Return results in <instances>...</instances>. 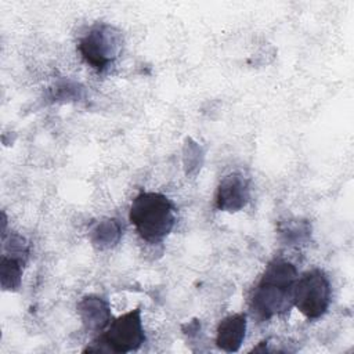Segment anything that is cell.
I'll return each mask as SVG.
<instances>
[{
  "instance_id": "2",
  "label": "cell",
  "mask_w": 354,
  "mask_h": 354,
  "mask_svg": "<svg viewBox=\"0 0 354 354\" xmlns=\"http://www.w3.org/2000/svg\"><path fill=\"white\" fill-rule=\"evenodd\" d=\"M129 220L142 241L156 245L163 242L174 228L176 207L166 195L142 191L131 201Z\"/></svg>"
},
{
  "instance_id": "5",
  "label": "cell",
  "mask_w": 354,
  "mask_h": 354,
  "mask_svg": "<svg viewBox=\"0 0 354 354\" xmlns=\"http://www.w3.org/2000/svg\"><path fill=\"white\" fill-rule=\"evenodd\" d=\"M330 300V282L324 270L313 268L297 277L293 288V306L307 319H318L325 315Z\"/></svg>"
},
{
  "instance_id": "3",
  "label": "cell",
  "mask_w": 354,
  "mask_h": 354,
  "mask_svg": "<svg viewBox=\"0 0 354 354\" xmlns=\"http://www.w3.org/2000/svg\"><path fill=\"white\" fill-rule=\"evenodd\" d=\"M141 308L136 307L112 319L83 351L84 353H130L145 343Z\"/></svg>"
},
{
  "instance_id": "8",
  "label": "cell",
  "mask_w": 354,
  "mask_h": 354,
  "mask_svg": "<svg viewBox=\"0 0 354 354\" xmlns=\"http://www.w3.org/2000/svg\"><path fill=\"white\" fill-rule=\"evenodd\" d=\"M76 310L87 332L101 333L108 328V325L112 321L109 301L98 295L83 296L77 301Z\"/></svg>"
},
{
  "instance_id": "10",
  "label": "cell",
  "mask_w": 354,
  "mask_h": 354,
  "mask_svg": "<svg viewBox=\"0 0 354 354\" xmlns=\"http://www.w3.org/2000/svg\"><path fill=\"white\" fill-rule=\"evenodd\" d=\"M123 235V227L115 217H102L94 221L88 230V239L94 249L108 250L119 243Z\"/></svg>"
},
{
  "instance_id": "1",
  "label": "cell",
  "mask_w": 354,
  "mask_h": 354,
  "mask_svg": "<svg viewBox=\"0 0 354 354\" xmlns=\"http://www.w3.org/2000/svg\"><path fill=\"white\" fill-rule=\"evenodd\" d=\"M297 277L293 263L281 257L272 259L252 292L249 307L253 317L268 321L288 313L293 307V288Z\"/></svg>"
},
{
  "instance_id": "11",
  "label": "cell",
  "mask_w": 354,
  "mask_h": 354,
  "mask_svg": "<svg viewBox=\"0 0 354 354\" xmlns=\"http://www.w3.org/2000/svg\"><path fill=\"white\" fill-rule=\"evenodd\" d=\"M310 224L307 221L300 220H290L283 223L279 228V234L286 245H299L306 242L310 236Z\"/></svg>"
},
{
  "instance_id": "9",
  "label": "cell",
  "mask_w": 354,
  "mask_h": 354,
  "mask_svg": "<svg viewBox=\"0 0 354 354\" xmlns=\"http://www.w3.org/2000/svg\"><path fill=\"white\" fill-rule=\"evenodd\" d=\"M246 314L236 313L223 318L216 330V346L225 353H235L241 348L246 336Z\"/></svg>"
},
{
  "instance_id": "12",
  "label": "cell",
  "mask_w": 354,
  "mask_h": 354,
  "mask_svg": "<svg viewBox=\"0 0 354 354\" xmlns=\"http://www.w3.org/2000/svg\"><path fill=\"white\" fill-rule=\"evenodd\" d=\"M80 91L82 88H79L77 84L64 80L58 84H55V88H53V95L51 98L54 101H61V102H66L71 101L73 98H80Z\"/></svg>"
},
{
  "instance_id": "4",
  "label": "cell",
  "mask_w": 354,
  "mask_h": 354,
  "mask_svg": "<svg viewBox=\"0 0 354 354\" xmlns=\"http://www.w3.org/2000/svg\"><path fill=\"white\" fill-rule=\"evenodd\" d=\"M123 47L122 32L109 24L93 25L79 40L77 50L87 65L97 72H105L120 55Z\"/></svg>"
},
{
  "instance_id": "6",
  "label": "cell",
  "mask_w": 354,
  "mask_h": 354,
  "mask_svg": "<svg viewBox=\"0 0 354 354\" xmlns=\"http://www.w3.org/2000/svg\"><path fill=\"white\" fill-rule=\"evenodd\" d=\"M30 254L29 242L19 234L1 235L0 283L3 290L15 292L21 288L25 264Z\"/></svg>"
},
{
  "instance_id": "7",
  "label": "cell",
  "mask_w": 354,
  "mask_h": 354,
  "mask_svg": "<svg viewBox=\"0 0 354 354\" xmlns=\"http://www.w3.org/2000/svg\"><path fill=\"white\" fill-rule=\"evenodd\" d=\"M250 201V181L241 171L224 176L216 189L214 206L221 212L235 213L242 210Z\"/></svg>"
}]
</instances>
